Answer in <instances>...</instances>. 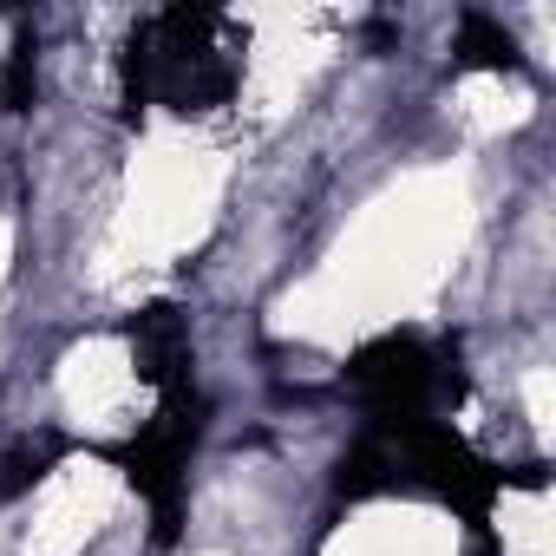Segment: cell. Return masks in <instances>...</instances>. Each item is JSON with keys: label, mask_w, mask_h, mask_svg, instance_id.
Instances as JSON below:
<instances>
[{"label": "cell", "mask_w": 556, "mask_h": 556, "mask_svg": "<svg viewBox=\"0 0 556 556\" xmlns=\"http://www.w3.org/2000/svg\"><path fill=\"white\" fill-rule=\"evenodd\" d=\"M125 112L138 118L151 99H164L170 112H216L236 79H242V60L223 47V21L210 8H164L151 21L131 27L125 40Z\"/></svg>", "instance_id": "obj_1"}, {"label": "cell", "mask_w": 556, "mask_h": 556, "mask_svg": "<svg viewBox=\"0 0 556 556\" xmlns=\"http://www.w3.org/2000/svg\"><path fill=\"white\" fill-rule=\"evenodd\" d=\"M203 413H210V406H203L197 387H170L164 406H157V419H151L131 445L112 452V458L125 465L131 491L151 504L157 543H177V523H184V465H190V452H197V439H203Z\"/></svg>", "instance_id": "obj_2"}, {"label": "cell", "mask_w": 556, "mask_h": 556, "mask_svg": "<svg viewBox=\"0 0 556 556\" xmlns=\"http://www.w3.org/2000/svg\"><path fill=\"white\" fill-rule=\"evenodd\" d=\"M387 445H400L393 458H406V471L426 484V491H439L445 504H458L471 523H484V510H491V497H497V484H504V471L497 465H484L445 419H406V426H374Z\"/></svg>", "instance_id": "obj_3"}, {"label": "cell", "mask_w": 556, "mask_h": 556, "mask_svg": "<svg viewBox=\"0 0 556 556\" xmlns=\"http://www.w3.org/2000/svg\"><path fill=\"white\" fill-rule=\"evenodd\" d=\"M348 380L361 387V400L374 406V426H406V419H426L432 393L445 387L432 348L419 334H380L367 341L354 361H348Z\"/></svg>", "instance_id": "obj_4"}, {"label": "cell", "mask_w": 556, "mask_h": 556, "mask_svg": "<svg viewBox=\"0 0 556 556\" xmlns=\"http://www.w3.org/2000/svg\"><path fill=\"white\" fill-rule=\"evenodd\" d=\"M131 348H138V374L170 393V387H190V328L170 302H151L144 315H131Z\"/></svg>", "instance_id": "obj_5"}, {"label": "cell", "mask_w": 556, "mask_h": 556, "mask_svg": "<svg viewBox=\"0 0 556 556\" xmlns=\"http://www.w3.org/2000/svg\"><path fill=\"white\" fill-rule=\"evenodd\" d=\"M452 53H458V66H465V73H523L517 40H510L491 14H465V21H458V40H452Z\"/></svg>", "instance_id": "obj_6"}, {"label": "cell", "mask_w": 556, "mask_h": 556, "mask_svg": "<svg viewBox=\"0 0 556 556\" xmlns=\"http://www.w3.org/2000/svg\"><path fill=\"white\" fill-rule=\"evenodd\" d=\"M387 484H400V458H393V445H387L380 432H367V439L334 465V497L361 504V497H374V491H387Z\"/></svg>", "instance_id": "obj_7"}, {"label": "cell", "mask_w": 556, "mask_h": 556, "mask_svg": "<svg viewBox=\"0 0 556 556\" xmlns=\"http://www.w3.org/2000/svg\"><path fill=\"white\" fill-rule=\"evenodd\" d=\"M34 92H40V47L34 34H14V53H8V73H0V105L14 118L34 112Z\"/></svg>", "instance_id": "obj_8"}, {"label": "cell", "mask_w": 556, "mask_h": 556, "mask_svg": "<svg viewBox=\"0 0 556 556\" xmlns=\"http://www.w3.org/2000/svg\"><path fill=\"white\" fill-rule=\"evenodd\" d=\"M53 458H60V439H21L8 458H0V504H8V497H21V491H34L47 471H53Z\"/></svg>", "instance_id": "obj_9"}]
</instances>
